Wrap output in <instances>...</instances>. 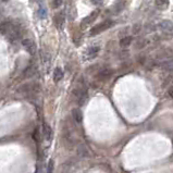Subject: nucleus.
<instances>
[{
  "instance_id": "0eeeda50",
  "label": "nucleus",
  "mask_w": 173,
  "mask_h": 173,
  "mask_svg": "<svg viewBox=\"0 0 173 173\" xmlns=\"http://www.w3.org/2000/svg\"><path fill=\"white\" fill-rule=\"evenodd\" d=\"M112 74H113V71L110 70V69H103L99 73L97 74V79H99V81H107L109 79L111 76H112Z\"/></svg>"
},
{
  "instance_id": "39448f33",
  "label": "nucleus",
  "mask_w": 173,
  "mask_h": 173,
  "mask_svg": "<svg viewBox=\"0 0 173 173\" xmlns=\"http://www.w3.org/2000/svg\"><path fill=\"white\" fill-rule=\"evenodd\" d=\"M22 45L23 47L25 48V50L29 52V54H34L36 52V46H35L34 42L32 39H29V38H26V39H23L22 40Z\"/></svg>"
},
{
  "instance_id": "6e6552de",
  "label": "nucleus",
  "mask_w": 173,
  "mask_h": 173,
  "mask_svg": "<svg viewBox=\"0 0 173 173\" xmlns=\"http://www.w3.org/2000/svg\"><path fill=\"white\" fill-rule=\"evenodd\" d=\"M99 50H100L99 46H94V47L88 48V50L86 51V54H85V58L86 59H93V58H95L97 54H98Z\"/></svg>"
},
{
  "instance_id": "393cba45",
  "label": "nucleus",
  "mask_w": 173,
  "mask_h": 173,
  "mask_svg": "<svg viewBox=\"0 0 173 173\" xmlns=\"http://www.w3.org/2000/svg\"><path fill=\"white\" fill-rule=\"evenodd\" d=\"M91 1H93V2L96 3V5H97V3H99L100 1H101V0H91Z\"/></svg>"
},
{
  "instance_id": "f3484780",
  "label": "nucleus",
  "mask_w": 173,
  "mask_h": 173,
  "mask_svg": "<svg viewBox=\"0 0 173 173\" xmlns=\"http://www.w3.org/2000/svg\"><path fill=\"white\" fill-rule=\"evenodd\" d=\"M132 36H126V37H123L122 39L120 40V46L122 47V48H126V47H128V46L131 45V43H132Z\"/></svg>"
},
{
  "instance_id": "412c9836",
  "label": "nucleus",
  "mask_w": 173,
  "mask_h": 173,
  "mask_svg": "<svg viewBox=\"0 0 173 173\" xmlns=\"http://www.w3.org/2000/svg\"><path fill=\"white\" fill-rule=\"evenodd\" d=\"M33 138H34L36 142L39 141V131H38V128H36V130L34 131V133H33Z\"/></svg>"
},
{
  "instance_id": "6ab92c4d",
  "label": "nucleus",
  "mask_w": 173,
  "mask_h": 173,
  "mask_svg": "<svg viewBox=\"0 0 173 173\" xmlns=\"http://www.w3.org/2000/svg\"><path fill=\"white\" fill-rule=\"evenodd\" d=\"M156 3L160 8H165V7H168L169 0H156Z\"/></svg>"
},
{
  "instance_id": "4be33fe9",
  "label": "nucleus",
  "mask_w": 173,
  "mask_h": 173,
  "mask_svg": "<svg viewBox=\"0 0 173 173\" xmlns=\"http://www.w3.org/2000/svg\"><path fill=\"white\" fill-rule=\"evenodd\" d=\"M62 5V0H54L52 1V7L54 8H58V7H60Z\"/></svg>"
},
{
  "instance_id": "f257e3e1",
  "label": "nucleus",
  "mask_w": 173,
  "mask_h": 173,
  "mask_svg": "<svg viewBox=\"0 0 173 173\" xmlns=\"http://www.w3.org/2000/svg\"><path fill=\"white\" fill-rule=\"evenodd\" d=\"M40 91V86L38 83H25L17 88V91L21 95L37 94Z\"/></svg>"
},
{
  "instance_id": "1a4fd4ad",
  "label": "nucleus",
  "mask_w": 173,
  "mask_h": 173,
  "mask_svg": "<svg viewBox=\"0 0 173 173\" xmlns=\"http://www.w3.org/2000/svg\"><path fill=\"white\" fill-rule=\"evenodd\" d=\"M159 27L163 32H172L173 31V22L170 20H163L160 22Z\"/></svg>"
},
{
  "instance_id": "7ed1b4c3",
  "label": "nucleus",
  "mask_w": 173,
  "mask_h": 173,
  "mask_svg": "<svg viewBox=\"0 0 173 173\" xmlns=\"http://www.w3.org/2000/svg\"><path fill=\"white\" fill-rule=\"evenodd\" d=\"M7 36L10 39V42H15L17 39L21 38V36H22V29H21V26L19 24H15L14 23L13 26H12L11 31L7 34Z\"/></svg>"
},
{
  "instance_id": "5701e85b",
  "label": "nucleus",
  "mask_w": 173,
  "mask_h": 173,
  "mask_svg": "<svg viewBox=\"0 0 173 173\" xmlns=\"http://www.w3.org/2000/svg\"><path fill=\"white\" fill-rule=\"evenodd\" d=\"M35 173H44L43 168H42V165H37V168H36V172H35Z\"/></svg>"
},
{
  "instance_id": "423d86ee",
  "label": "nucleus",
  "mask_w": 173,
  "mask_h": 173,
  "mask_svg": "<svg viewBox=\"0 0 173 173\" xmlns=\"http://www.w3.org/2000/svg\"><path fill=\"white\" fill-rule=\"evenodd\" d=\"M13 24L14 23H12L11 21H2V22L0 23V34L7 35L9 32L11 31Z\"/></svg>"
},
{
  "instance_id": "a211bd4d",
  "label": "nucleus",
  "mask_w": 173,
  "mask_h": 173,
  "mask_svg": "<svg viewBox=\"0 0 173 173\" xmlns=\"http://www.w3.org/2000/svg\"><path fill=\"white\" fill-rule=\"evenodd\" d=\"M142 29V25H141V23H135L132 27V31H133V34H138L139 32Z\"/></svg>"
},
{
  "instance_id": "4468645a",
  "label": "nucleus",
  "mask_w": 173,
  "mask_h": 173,
  "mask_svg": "<svg viewBox=\"0 0 173 173\" xmlns=\"http://www.w3.org/2000/svg\"><path fill=\"white\" fill-rule=\"evenodd\" d=\"M161 68L163 70H167V71H173V58L163 61L161 63Z\"/></svg>"
},
{
  "instance_id": "2eb2a0df",
  "label": "nucleus",
  "mask_w": 173,
  "mask_h": 173,
  "mask_svg": "<svg viewBox=\"0 0 173 173\" xmlns=\"http://www.w3.org/2000/svg\"><path fill=\"white\" fill-rule=\"evenodd\" d=\"M62 77H63L62 70H61L60 68L54 69V82H56V83L60 82V81L62 79Z\"/></svg>"
},
{
  "instance_id": "f03ea898",
  "label": "nucleus",
  "mask_w": 173,
  "mask_h": 173,
  "mask_svg": "<svg viewBox=\"0 0 173 173\" xmlns=\"http://www.w3.org/2000/svg\"><path fill=\"white\" fill-rule=\"evenodd\" d=\"M112 25H113V22L111 20L103 21V22L99 23V24H97L96 26H94V27L91 29L89 35H91V36H95V35H97V34H100L102 32H105L106 29H110Z\"/></svg>"
},
{
  "instance_id": "aec40b11",
  "label": "nucleus",
  "mask_w": 173,
  "mask_h": 173,
  "mask_svg": "<svg viewBox=\"0 0 173 173\" xmlns=\"http://www.w3.org/2000/svg\"><path fill=\"white\" fill-rule=\"evenodd\" d=\"M54 160H49L48 167H47V173H52V172H54Z\"/></svg>"
},
{
  "instance_id": "20e7f679",
  "label": "nucleus",
  "mask_w": 173,
  "mask_h": 173,
  "mask_svg": "<svg viewBox=\"0 0 173 173\" xmlns=\"http://www.w3.org/2000/svg\"><path fill=\"white\" fill-rule=\"evenodd\" d=\"M73 96L75 97V99H76V101L79 102V106H82L83 103L86 101V99H87V94H86V91H84V89H81V88L75 89V91H73Z\"/></svg>"
},
{
  "instance_id": "9b49d317",
  "label": "nucleus",
  "mask_w": 173,
  "mask_h": 173,
  "mask_svg": "<svg viewBox=\"0 0 173 173\" xmlns=\"http://www.w3.org/2000/svg\"><path fill=\"white\" fill-rule=\"evenodd\" d=\"M43 133H44V136H45L46 141L50 142V141H51V137H52V130H51V128L49 126L48 124H47V123H45V124H44Z\"/></svg>"
},
{
  "instance_id": "f8f14e48",
  "label": "nucleus",
  "mask_w": 173,
  "mask_h": 173,
  "mask_svg": "<svg viewBox=\"0 0 173 173\" xmlns=\"http://www.w3.org/2000/svg\"><path fill=\"white\" fill-rule=\"evenodd\" d=\"M72 116H73V119L75 120V122H77V123H81L83 121L82 111L77 108H74L73 110H72Z\"/></svg>"
},
{
  "instance_id": "a878e982",
  "label": "nucleus",
  "mask_w": 173,
  "mask_h": 173,
  "mask_svg": "<svg viewBox=\"0 0 173 173\" xmlns=\"http://www.w3.org/2000/svg\"><path fill=\"white\" fill-rule=\"evenodd\" d=\"M170 79H171V81H172V82H173V75H172V76L170 77Z\"/></svg>"
},
{
  "instance_id": "ddd939ff",
  "label": "nucleus",
  "mask_w": 173,
  "mask_h": 173,
  "mask_svg": "<svg viewBox=\"0 0 173 173\" xmlns=\"http://www.w3.org/2000/svg\"><path fill=\"white\" fill-rule=\"evenodd\" d=\"M54 21L58 29H61L63 26V23H64V17H63L62 13H58V14H56V17H54Z\"/></svg>"
},
{
  "instance_id": "b1692460",
  "label": "nucleus",
  "mask_w": 173,
  "mask_h": 173,
  "mask_svg": "<svg viewBox=\"0 0 173 173\" xmlns=\"http://www.w3.org/2000/svg\"><path fill=\"white\" fill-rule=\"evenodd\" d=\"M168 94H169V96H170L171 98H173V86H171V87L169 88V91H168Z\"/></svg>"
},
{
  "instance_id": "dca6fc26",
  "label": "nucleus",
  "mask_w": 173,
  "mask_h": 173,
  "mask_svg": "<svg viewBox=\"0 0 173 173\" xmlns=\"http://www.w3.org/2000/svg\"><path fill=\"white\" fill-rule=\"evenodd\" d=\"M35 73H36V70H35V68L33 66V65H29V68H26L25 70H24V72H23V75H24V77L29 79V77L33 76Z\"/></svg>"
},
{
  "instance_id": "9d476101",
  "label": "nucleus",
  "mask_w": 173,
  "mask_h": 173,
  "mask_svg": "<svg viewBox=\"0 0 173 173\" xmlns=\"http://www.w3.org/2000/svg\"><path fill=\"white\" fill-rule=\"evenodd\" d=\"M98 13H99V11H94L91 12V14H88V17H86L84 20H83V26H86L88 25V24H91V23H93L95 20L97 19V17H98Z\"/></svg>"
},
{
  "instance_id": "bb28decb",
  "label": "nucleus",
  "mask_w": 173,
  "mask_h": 173,
  "mask_svg": "<svg viewBox=\"0 0 173 173\" xmlns=\"http://www.w3.org/2000/svg\"><path fill=\"white\" fill-rule=\"evenodd\" d=\"M2 1H5V2H6V1H8V0H2Z\"/></svg>"
}]
</instances>
